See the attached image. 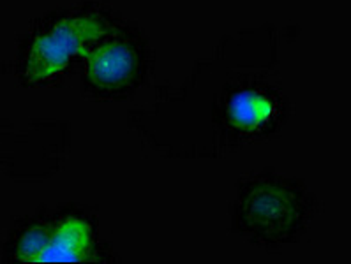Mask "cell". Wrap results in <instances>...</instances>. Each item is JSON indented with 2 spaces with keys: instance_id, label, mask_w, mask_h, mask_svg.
Wrapping results in <instances>:
<instances>
[{
  "instance_id": "cell-1",
  "label": "cell",
  "mask_w": 351,
  "mask_h": 264,
  "mask_svg": "<svg viewBox=\"0 0 351 264\" xmlns=\"http://www.w3.org/2000/svg\"><path fill=\"white\" fill-rule=\"evenodd\" d=\"M279 30L224 36L178 87L165 85L129 113L145 146L169 159H219L276 137L291 116L279 78Z\"/></svg>"
},
{
  "instance_id": "cell-2",
  "label": "cell",
  "mask_w": 351,
  "mask_h": 264,
  "mask_svg": "<svg viewBox=\"0 0 351 264\" xmlns=\"http://www.w3.org/2000/svg\"><path fill=\"white\" fill-rule=\"evenodd\" d=\"M120 18L104 0H83L36 18L18 38L14 76L27 88L62 85L78 70L85 51Z\"/></svg>"
},
{
  "instance_id": "cell-3",
  "label": "cell",
  "mask_w": 351,
  "mask_h": 264,
  "mask_svg": "<svg viewBox=\"0 0 351 264\" xmlns=\"http://www.w3.org/2000/svg\"><path fill=\"white\" fill-rule=\"evenodd\" d=\"M318 211V196L304 180L274 168L240 178L230 204L232 231L263 250L298 243Z\"/></svg>"
},
{
  "instance_id": "cell-4",
  "label": "cell",
  "mask_w": 351,
  "mask_h": 264,
  "mask_svg": "<svg viewBox=\"0 0 351 264\" xmlns=\"http://www.w3.org/2000/svg\"><path fill=\"white\" fill-rule=\"evenodd\" d=\"M2 263H119L101 238L99 217L78 202L39 207L13 219L0 245Z\"/></svg>"
},
{
  "instance_id": "cell-5",
  "label": "cell",
  "mask_w": 351,
  "mask_h": 264,
  "mask_svg": "<svg viewBox=\"0 0 351 264\" xmlns=\"http://www.w3.org/2000/svg\"><path fill=\"white\" fill-rule=\"evenodd\" d=\"M154 70L150 39L138 23L120 21L85 51L78 64L80 92L95 103L131 99Z\"/></svg>"
},
{
  "instance_id": "cell-6",
  "label": "cell",
  "mask_w": 351,
  "mask_h": 264,
  "mask_svg": "<svg viewBox=\"0 0 351 264\" xmlns=\"http://www.w3.org/2000/svg\"><path fill=\"white\" fill-rule=\"evenodd\" d=\"M0 67H5V64H0ZM0 72H4V70H0Z\"/></svg>"
}]
</instances>
